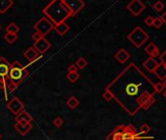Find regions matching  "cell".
<instances>
[{
    "instance_id": "1",
    "label": "cell",
    "mask_w": 166,
    "mask_h": 140,
    "mask_svg": "<svg viewBox=\"0 0 166 140\" xmlns=\"http://www.w3.org/2000/svg\"><path fill=\"white\" fill-rule=\"evenodd\" d=\"M43 14L47 16L53 24L65 23L66 19L72 17L71 9L66 4L65 0H53L43 9Z\"/></svg>"
},
{
    "instance_id": "2",
    "label": "cell",
    "mask_w": 166,
    "mask_h": 140,
    "mask_svg": "<svg viewBox=\"0 0 166 140\" xmlns=\"http://www.w3.org/2000/svg\"><path fill=\"white\" fill-rule=\"evenodd\" d=\"M28 72L25 66L21 64L19 61H14L10 65V70H9V76L8 79L10 81L17 83L19 85L22 83L25 78L27 77Z\"/></svg>"
},
{
    "instance_id": "3",
    "label": "cell",
    "mask_w": 166,
    "mask_h": 140,
    "mask_svg": "<svg viewBox=\"0 0 166 140\" xmlns=\"http://www.w3.org/2000/svg\"><path fill=\"white\" fill-rule=\"evenodd\" d=\"M127 38L136 48H140L149 39V34L144 31L142 27L137 26L128 34Z\"/></svg>"
},
{
    "instance_id": "4",
    "label": "cell",
    "mask_w": 166,
    "mask_h": 140,
    "mask_svg": "<svg viewBox=\"0 0 166 140\" xmlns=\"http://www.w3.org/2000/svg\"><path fill=\"white\" fill-rule=\"evenodd\" d=\"M34 29L42 37H45L51 30L54 29V24L46 17H42L34 24Z\"/></svg>"
},
{
    "instance_id": "5",
    "label": "cell",
    "mask_w": 166,
    "mask_h": 140,
    "mask_svg": "<svg viewBox=\"0 0 166 140\" xmlns=\"http://www.w3.org/2000/svg\"><path fill=\"white\" fill-rule=\"evenodd\" d=\"M7 108L13 114H15V115L17 116L19 113H21L22 111L25 110V104L20 98L13 97L12 99L7 103Z\"/></svg>"
},
{
    "instance_id": "6",
    "label": "cell",
    "mask_w": 166,
    "mask_h": 140,
    "mask_svg": "<svg viewBox=\"0 0 166 140\" xmlns=\"http://www.w3.org/2000/svg\"><path fill=\"white\" fill-rule=\"evenodd\" d=\"M137 102H138V104L143 109L147 110L154 102V98L152 94H149L148 93H143L139 95L138 98H137Z\"/></svg>"
},
{
    "instance_id": "7",
    "label": "cell",
    "mask_w": 166,
    "mask_h": 140,
    "mask_svg": "<svg viewBox=\"0 0 166 140\" xmlns=\"http://www.w3.org/2000/svg\"><path fill=\"white\" fill-rule=\"evenodd\" d=\"M127 9L133 16L137 17V16H139L145 10V4L142 1H140V0H133V1H131L127 5Z\"/></svg>"
},
{
    "instance_id": "8",
    "label": "cell",
    "mask_w": 166,
    "mask_h": 140,
    "mask_svg": "<svg viewBox=\"0 0 166 140\" xmlns=\"http://www.w3.org/2000/svg\"><path fill=\"white\" fill-rule=\"evenodd\" d=\"M33 48L35 49V51L38 54H40V56H41L50 49L51 43L46 39L45 37H42L40 40H38L37 42H34Z\"/></svg>"
},
{
    "instance_id": "9",
    "label": "cell",
    "mask_w": 166,
    "mask_h": 140,
    "mask_svg": "<svg viewBox=\"0 0 166 140\" xmlns=\"http://www.w3.org/2000/svg\"><path fill=\"white\" fill-rule=\"evenodd\" d=\"M65 2L68 5V7L71 9L72 17H74L77 13L80 12L82 8H84L85 6V2L82 1V0H69V1H66L65 0Z\"/></svg>"
},
{
    "instance_id": "10",
    "label": "cell",
    "mask_w": 166,
    "mask_h": 140,
    "mask_svg": "<svg viewBox=\"0 0 166 140\" xmlns=\"http://www.w3.org/2000/svg\"><path fill=\"white\" fill-rule=\"evenodd\" d=\"M136 129L132 125L123 126V140H139Z\"/></svg>"
},
{
    "instance_id": "11",
    "label": "cell",
    "mask_w": 166,
    "mask_h": 140,
    "mask_svg": "<svg viewBox=\"0 0 166 140\" xmlns=\"http://www.w3.org/2000/svg\"><path fill=\"white\" fill-rule=\"evenodd\" d=\"M10 65L11 64L5 58H0V81H5L8 79Z\"/></svg>"
},
{
    "instance_id": "12",
    "label": "cell",
    "mask_w": 166,
    "mask_h": 140,
    "mask_svg": "<svg viewBox=\"0 0 166 140\" xmlns=\"http://www.w3.org/2000/svg\"><path fill=\"white\" fill-rule=\"evenodd\" d=\"M14 129L17 130L21 135H25L27 132H30L31 130L32 125H31V123L20 122V123H16V125H14Z\"/></svg>"
},
{
    "instance_id": "13",
    "label": "cell",
    "mask_w": 166,
    "mask_h": 140,
    "mask_svg": "<svg viewBox=\"0 0 166 140\" xmlns=\"http://www.w3.org/2000/svg\"><path fill=\"white\" fill-rule=\"evenodd\" d=\"M107 140H123V126H118L114 129L107 137Z\"/></svg>"
},
{
    "instance_id": "14",
    "label": "cell",
    "mask_w": 166,
    "mask_h": 140,
    "mask_svg": "<svg viewBox=\"0 0 166 140\" xmlns=\"http://www.w3.org/2000/svg\"><path fill=\"white\" fill-rule=\"evenodd\" d=\"M25 58L27 59L30 63L34 62L37 59H39V54H38L33 47H30L24 53Z\"/></svg>"
},
{
    "instance_id": "15",
    "label": "cell",
    "mask_w": 166,
    "mask_h": 140,
    "mask_svg": "<svg viewBox=\"0 0 166 140\" xmlns=\"http://www.w3.org/2000/svg\"><path fill=\"white\" fill-rule=\"evenodd\" d=\"M114 58L118 61L119 63H125L127 60L130 59V54L127 52L125 49H120L118 52H117L115 55H114Z\"/></svg>"
},
{
    "instance_id": "16",
    "label": "cell",
    "mask_w": 166,
    "mask_h": 140,
    "mask_svg": "<svg viewBox=\"0 0 166 140\" xmlns=\"http://www.w3.org/2000/svg\"><path fill=\"white\" fill-rule=\"evenodd\" d=\"M145 52L149 55V58L154 59L155 56H157L159 55V50L157 46L154 43H149L148 46L145 48Z\"/></svg>"
},
{
    "instance_id": "17",
    "label": "cell",
    "mask_w": 166,
    "mask_h": 140,
    "mask_svg": "<svg viewBox=\"0 0 166 140\" xmlns=\"http://www.w3.org/2000/svg\"><path fill=\"white\" fill-rule=\"evenodd\" d=\"M159 63L156 61L154 59L152 58H149L146 60L145 62L143 63V66L145 67L149 72H154V70L156 69V67L158 66Z\"/></svg>"
},
{
    "instance_id": "18",
    "label": "cell",
    "mask_w": 166,
    "mask_h": 140,
    "mask_svg": "<svg viewBox=\"0 0 166 140\" xmlns=\"http://www.w3.org/2000/svg\"><path fill=\"white\" fill-rule=\"evenodd\" d=\"M15 121H16V123H20V122L31 123V121H32V117H31L30 114L27 112V111L24 110L15 117Z\"/></svg>"
},
{
    "instance_id": "19",
    "label": "cell",
    "mask_w": 166,
    "mask_h": 140,
    "mask_svg": "<svg viewBox=\"0 0 166 140\" xmlns=\"http://www.w3.org/2000/svg\"><path fill=\"white\" fill-rule=\"evenodd\" d=\"M154 73L158 79L164 80L166 78V65H163V64H161V63H159Z\"/></svg>"
},
{
    "instance_id": "20",
    "label": "cell",
    "mask_w": 166,
    "mask_h": 140,
    "mask_svg": "<svg viewBox=\"0 0 166 140\" xmlns=\"http://www.w3.org/2000/svg\"><path fill=\"white\" fill-rule=\"evenodd\" d=\"M54 29H55V31L59 35H61V36H64V35H65L69 31V26L66 23H62L60 24L54 25Z\"/></svg>"
},
{
    "instance_id": "21",
    "label": "cell",
    "mask_w": 166,
    "mask_h": 140,
    "mask_svg": "<svg viewBox=\"0 0 166 140\" xmlns=\"http://www.w3.org/2000/svg\"><path fill=\"white\" fill-rule=\"evenodd\" d=\"M14 5L12 0H0V13L4 14Z\"/></svg>"
},
{
    "instance_id": "22",
    "label": "cell",
    "mask_w": 166,
    "mask_h": 140,
    "mask_svg": "<svg viewBox=\"0 0 166 140\" xmlns=\"http://www.w3.org/2000/svg\"><path fill=\"white\" fill-rule=\"evenodd\" d=\"M125 91H126V94L128 95H135L137 93H138L139 88L136 84H129L126 86Z\"/></svg>"
},
{
    "instance_id": "23",
    "label": "cell",
    "mask_w": 166,
    "mask_h": 140,
    "mask_svg": "<svg viewBox=\"0 0 166 140\" xmlns=\"http://www.w3.org/2000/svg\"><path fill=\"white\" fill-rule=\"evenodd\" d=\"M66 105L71 108V109H75L79 105V100L75 96H71L66 101Z\"/></svg>"
},
{
    "instance_id": "24",
    "label": "cell",
    "mask_w": 166,
    "mask_h": 140,
    "mask_svg": "<svg viewBox=\"0 0 166 140\" xmlns=\"http://www.w3.org/2000/svg\"><path fill=\"white\" fill-rule=\"evenodd\" d=\"M19 31H20V27L18 26L15 23H11L9 24V25H7L6 27V33H14L17 34Z\"/></svg>"
},
{
    "instance_id": "25",
    "label": "cell",
    "mask_w": 166,
    "mask_h": 140,
    "mask_svg": "<svg viewBox=\"0 0 166 140\" xmlns=\"http://www.w3.org/2000/svg\"><path fill=\"white\" fill-rule=\"evenodd\" d=\"M4 39L7 43L9 44H13L15 43L16 41L18 40V34H14V33H6L4 35Z\"/></svg>"
},
{
    "instance_id": "26",
    "label": "cell",
    "mask_w": 166,
    "mask_h": 140,
    "mask_svg": "<svg viewBox=\"0 0 166 140\" xmlns=\"http://www.w3.org/2000/svg\"><path fill=\"white\" fill-rule=\"evenodd\" d=\"M88 64V62H87V60H86L84 58H79L77 60L75 61V66L77 67V69H83V68H85L86 66H87Z\"/></svg>"
},
{
    "instance_id": "27",
    "label": "cell",
    "mask_w": 166,
    "mask_h": 140,
    "mask_svg": "<svg viewBox=\"0 0 166 140\" xmlns=\"http://www.w3.org/2000/svg\"><path fill=\"white\" fill-rule=\"evenodd\" d=\"M66 79L71 82V83H75L76 81L78 80L79 78H80V75L78 74V72H75V73H68L66 74Z\"/></svg>"
},
{
    "instance_id": "28",
    "label": "cell",
    "mask_w": 166,
    "mask_h": 140,
    "mask_svg": "<svg viewBox=\"0 0 166 140\" xmlns=\"http://www.w3.org/2000/svg\"><path fill=\"white\" fill-rule=\"evenodd\" d=\"M18 86L19 85L17 84V83L8 80V83H7V91H8V93H9V91H10V93H13L14 91H16L18 89Z\"/></svg>"
},
{
    "instance_id": "29",
    "label": "cell",
    "mask_w": 166,
    "mask_h": 140,
    "mask_svg": "<svg viewBox=\"0 0 166 140\" xmlns=\"http://www.w3.org/2000/svg\"><path fill=\"white\" fill-rule=\"evenodd\" d=\"M103 98L106 101H110L113 98V93H111L110 91H108V90H107V89H106L105 91L103 93Z\"/></svg>"
},
{
    "instance_id": "30",
    "label": "cell",
    "mask_w": 166,
    "mask_h": 140,
    "mask_svg": "<svg viewBox=\"0 0 166 140\" xmlns=\"http://www.w3.org/2000/svg\"><path fill=\"white\" fill-rule=\"evenodd\" d=\"M154 91H155V93H157V94H161L162 91H165L164 86L162 85L161 82H157V83H156V84L154 85Z\"/></svg>"
},
{
    "instance_id": "31",
    "label": "cell",
    "mask_w": 166,
    "mask_h": 140,
    "mask_svg": "<svg viewBox=\"0 0 166 140\" xmlns=\"http://www.w3.org/2000/svg\"><path fill=\"white\" fill-rule=\"evenodd\" d=\"M152 7H154V9L156 12H161L164 9V4L161 1H156L154 4L152 5Z\"/></svg>"
},
{
    "instance_id": "32",
    "label": "cell",
    "mask_w": 166,
    "mask_h": 140,
    "mask_svg": "<svg viewBox=\"0 0 166 140\" xmlns=\"http://www.w3.org/2000/svg\"><path fill=\"white\" fill-rule=\"evenodd\" d=\"M53 125L56 126V128H61L64 125V121L61 117H57L53 122Z\"/></svg>"
},
{
    "instance_id": "33",
    "label": "cell",
    "mask_w": 166,
    "mask_h": 140,
    "mask_svg": "<svg viewBox=\"0 0 166 140\" xmlns=\"http://www.w3.org/2000/svg\"><path fill=\"white\" fill-rule=\"evenodd\" d=\"M149 130H151V126H149L148 124H143L141 126V128H140V131H141V133H148V132H149Z\"/></svg>"
},
{
    "instance_id": "34",
    "label": "cell",
    "mask_w": 166,
    "mask_h": 140,
    "mask_svg": "<svg viewBox=\"0 0 166 140\" xmlns=\"http://www.w3.org/2000/svg\"><path fill=\"white\" fill-rule=\"evenodd\" d=\"M162 24H163V23H162V21L160 20V18H155V19H154V24H152V25H154L155 28L161 27Z\"/></svg>"
},
{
    "instance_id": "35",
    "label": "cell",
    "mask_w": 166,
    "mask_h": 140,
    "mask_svg": "<svg viewBox=\"0 0 166 140\" xmlns=\"http://www.w3.org/2000/svg\"><path fill=\"white\" fill-rule=\"evenodd\" d=\"M145 24L148 25V26H152V24H154V18L151 17V16L147 17V18L145 19Z\"/></svg>"
},
{
    "instance_id": "36",
    "label": "cell",
    "mask_w": 166,
    "mask_h": 140,
    "mask_svg": "<svg viewBox=\"0 0 166 140\" xmlns=\"http://www.w3.org/2000/svg\"><path fill=\"white\" fill-rule=\"evenodd\" d=\"M159 59H160V61H161V64L166 65V51H164V52L161 54V56H159Z\"/></svg>"
},
{
    "instance_id": "37",
    "label": "cell",
    "mask_w": 166,
    "mask_h": 140,
    "mask_svg": "<svg viewBox=\"0 0 166 140\" xmlns=\"http://www.w3.org/2000/svg\"><path fill=\"white\" fill-rule=\"evenodd\" d=\"M41 38H42V36H41V35L38 33V32H34L32 34V36H31V39L34 40V42H37V41L40 40Z\"/></svg>"
},
{
    "instance_id": "38",
    "label": "cell",
    "mask_w": 166,
    "mask_h": 140,
    "mask_svg": "<svg viewBox=\"0 0 166 140\" xmlns=\"http://www.w3.org/2000/svg\"><path fill=\"white\" fill-rule=\"evenodd\" d=\"M77 67L74 65V64H71V65H69V68H68V71L69 73H75V72H77Z\"/></svg>"
},
{
    "instance_id": "39",
    "label": "cell",
    "mask_w": 166,
    "mask_h": 140,
    "mask_svg": "<svg viewBox=\"0 0 166 140\" xmlns=\"http://www.w3.org/2000/svg\"><path fill=\"white\" fill-rule=\"evenodd\" d=\"M160 20L162 21V23H164L166 24V12H164V14L161 16V18H160Z\"/></svg>"
},
{
    "instance_id": "40",
    "label": "cell",
    "mask_w": 166,
    "mask_h": 140,
    "mask_svg": "<svg viewBox=\"0 0 166 140\" xmlns=\"http://www.w3.org/2000/svg\"><path fill=\"white\" fill-rule=\"evenodd\" d=\"M162 85L164 86V88H165V90H166V78L163 80V82H162Z\"/></svg>"
},
{
    "instance_id": "41",
    "label": "cell",
    "mask_w": 166,
    "mask_h": 140,
    "mask_svg": "<svg viewBox=\"0 0 166 140\" xmlns=\"http://www.w3.org/2000/svg\"><path fill=\"white\" fill-rule=\"evenodd\" d=\"M163 95H164V97L166 98V90L164 91V93H163Z\"/></svg>"
},
{
    "instance_id": "42",
    "label": "cell",
    "mask_w": 166,
    "mask_h": 140,
    "mask_svg": "<svg viewBox=\"0 0 166 140\" xmlns=\"http://www.w3.org/2000/svg\"><path fill=\"white\" fill-rule=\"evenodd\" d=\"M0 29H1V25H0Z\"/></svg>"
},
{
    "instance_id": "43",
    "label": "cell",
    "mask_w": 166,
    "mask_h": 140,
    "mask_svg": "<svg viewBox=\"0 0 166 140\" xmlns=\"http://www.w3.org/2000/svg\"><path fill=\"white\" fill-rule=\"evenodd\" d=\"M0 138H1V134H0Z\"/></svg>"
}]
</instances>
